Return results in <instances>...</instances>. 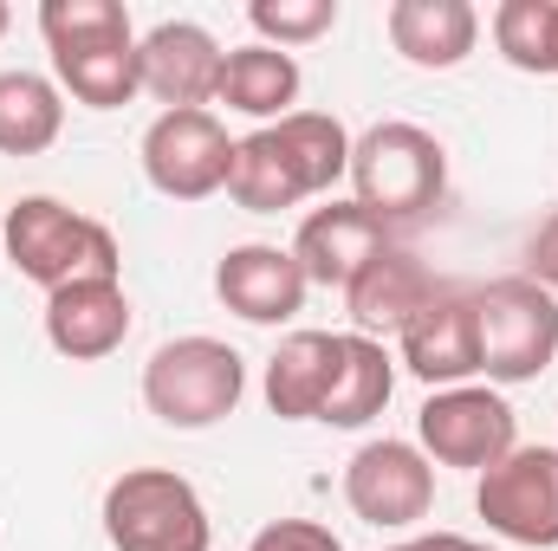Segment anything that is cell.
<instances>
[{
  "mask_svg": "<svg viewBox=\"0 0 558 551\" xmlns=\"http://www.w3.org/2000/svg\"><path fill=\"white\" fill-rule=\"evenodd\" d=\"M344 175H351V131L325 111H292L234 143L228 195L247 215H279L299 208L305 195H331Z\"/></svg>",
  "mask_w": 558,
  "mask_h": 551,
  "instance_id": "1",
  "label": "cell"
},
{
  "mask_svg": "<svg viewBox=\"0 0 558 551\" xmlns=\"http://www.w3.org/2000/svg\"><path fill=\"white\" fill-rule=\"evenodd\" d=\"M39 33L52 46L59 91H72L85 111H118L143 91L137 33L118 0H46Z\"/></svg>",
  "mask_w": 558,
  "mask_h": 551,
  "instance_id": "2",
  "label": "cell"
},
{
  "mask_svg": "<svg viewBox=\"0 0 558 551\" xmlns=\"http://www.w3.org/2000/svg\"><path fill=\"white\" fill-rule=\"evenodd\" d=\"M0 247L20 273L46 292L59 285H78V279H118L124 273V254H118V234L52 195H20L0 221Z\"/></svg>",
  "mask_w": 558,
  "mask_h": 551,
  "instance_id": "3",
  "label": "cell"
},
{
  "mask_svg": "<svg viewBox=\"0 0 558 551\" xmlns=\"http://www.w3.org/2000/svg\"><path fill=\"white\" fill-rule=\"evenodd\" d=\"M448 188V149L428 137L422 124H371L351 137V201L364 215L390 221H422Z\"/></svg>",
  "mask_w": 558,
  "mask_h": 551,
  "instance_id": "4",
  "label": "cell"
},
{
  "mask_svg": "<svg viewBox=\"0 0 558 551\" xmlns=\"http://www.w3.org/2000/svg\"><path fill=\"white\" fill-rule=\"evenodd\" d=\"M247 396V364L221 338H169L143 364V409L162 428H215L241 409Z\"/></svg>",
  "mask_w": 558,
  "mask_h": 551,
  "instance_id": "5",
  "label": "cell"
},
{
  "mask_svg": "<svg viewBox=\"0 0 558 551\" xmlns=\"http://www.w3.org/2000/svg\"><path fill=\"white\" fill-rule=\"evenodd\" d=\"M474 338H481V377L513 390L539 383L558 357V298L526 273L494 279L474 292Z\"/></svg>",
  "mask_w": 558,
  "mask_h": 551,
  "instance_id": "6",
  "label": "cell"
},
{
  "mask_svg": "<svg viewBox=\"0 0 558 551\" xmlns=\"http://www.w3.org/2000/svg\"><path fill=\"white\" fill-rule=\"evenodd\" d=\"M105 539L111 551H208L215 526L202 493L169 467H131L105 487Z\"/></svg>",
  "mask_w": 558,
  "mask_h": 551,
  "instance_id": "7",
  "label": "cell"
},
{
  "mask_svg": "<svg viewBox=\"0 0 558 551\" xmlns=\"http://www.w3.org/2000/svg\"><path fill=\"white\" fill-rule=\"evenodd\" d=\"M416 448L428 454V467L487 474L494 461H507L520 448V415L487 383H454V390H435L416 409Z\"/></svg>",
  "mask_w": 558,
  "mask_h": 551,
  "instance_id": "8",
  "label": "cell"
},
{
  "mask_svg": "<svg viewBox=\"0 0 558 551\" xmlns=\"http://www.w3.org/2000/svg\"><path fill=\"white\" fill-rule=\"evenodd\" d=\"M143 175L169 201H208L234 175V137L215 111H162L143 131Z\"/></svg>",
  "mask_w": 558,
  "mask_h": 551,
  "instance_id": "9",
  "label": "cell"
},
{
  "mask_svg": "<svg viewBox=\"0 0 558 551\" xmlns=\"http://www.w3.org/2000/svg\"><path fill=\"white\" fill-rule=\"evenodd\" d=\"M474 513L507 546H558V448H513L474 487Z\"/></svg>",
  "mask_w": 558,
  "mask_h": 551,
  "instance_id": "10",
  "label": "cell"
},
{
  "mask_svg": "<svg viewBox=\"0 0 558 551\" xmlns=\"http://www.w3.org/2000/svg\"><path fill=\"white\" fill-rule=\"evenodd\" d=\"M344 506L377 532H410L435 506V467L416 441H364L344 467Z\"/></svg>",
  "mask_w": 558,
  "mask_h": 551,
  "instance_id": "11",
  "label": "cell"
},
{
  "mask_svg": "<svg viewBox=\"0 0 558 551\" xmlns=\"http://www.w3.org/2000/svg\"><path fill=\"white\" fill-rule=\"evenodd\" d=\"M221 46L208 26L195 20H162L137 39V72L143 91L162 105V111H208L215 105V85H221Z\"/></svg>",
  "mask_w": 558,
  "mask_h": 551,
  "instance_id": "12",
  "label": "cell"
},
{
  "mask_svg": "<svg viewBox=\"0 0 558 551\" xmlns=\"http://www.w3.org/2000/svg\"><path fill=\"white\" fill-rule=\"evenodd\" d=\"M403 370L428 390H454L481 377V338H474V292L441 285L397 338Z\"/></svg>",
  "mask_w": 558,
  "mask_h": 551,
  "instance_id": "13",
  "label": "cell"
},
{
  "mask_svg": "<svg viewBox=\"0 0 558 551\" xmlns=\"http://www.w3.org/2000/svg\"><path fill=\"white\" fill-rule=\"evenodd\" d=\"M305 292H312V279L292 260V247L247 241V247H228L221 267H215V298L234 318H247V325H286V318H299Z\"/></svg>",
  "mask_w": 558,
  "mask_h": 551,
  "instance_id": "14",
  "label": "cell"
},
{
  "mask_svg": "<svg viewBox=\"0 0 558 551\" xmlns=\"http://www.w3.org/2000/svg\"><path fill=\"white\" fill-rule=\"evenodd\" d=\"M131 338V298L124 279H78L46 292V344L65 364H98Z\"/></svg>",
  "mask_w": 558,
  "mask_h": 551,
  "instance_id": "15",
  "label": "cell"
},
{
  "mask_svg": "<svg viewBox=\"0 0 558 551\" xmlns=\"http://www.w3.org/2000/svg\"><path fill=\"white\" fill-rule=\"evenodd\" d=\"M384 247H390V228L377 215H364L357 201H325V208L305 215V228L292 241V260L305 267L312 285H338L344 292Z\"/></svg>",
  "mask_w": 558,
  "mask_h": 551,
  "instance_id": "16",
  "label": "cell"
},
{
  "mask_svg": "<svg viewBox=\"0 0 558 551\" xmlns=\"http://www.w3.org/2000/svg\"><path fill=\"white\" fill-rule=\"evenodd\" d=\"M441 292V279L422 267L410 247H384L364 273L344 285V311L357 325V338H403V325Z\"/></svg>",
  "mask_w": 558,
  "mask_h": 551,
  "instance_id": "17",
  "label": "cell"
},
{
  "mask_svg": "<svg viewBox=\"0 0 558 551\" xmlns=\"http://www.w3.org/2000/svg\"><path fill=\"white\" fill-rule=\"evenodd\" d=\"M384 26H390V46L422 72H454L481 39V13L468 0H397Z\"/></svg>",
  "mask_w": 558,
  "mask_h": 551,
  "instance_id": "18",
  "label": "cell"
},
{
  "mask_svg": "<svg viewBox=\"0 0 558 551\" xmlns=\"http://www.w3.org/2000/svg\"><path fill=\"white\" fill-rule=\"evenodd\" d=\"M390 390H397L390 344L338 331V370H331V396H325L318 421L325 428H364V421H377V415L390 409Z\"/></svg>",
  "mask_w": 558,
  "mask_h": 551,
  "instance_id": "19",
  "label": "cell"
},
{
  "mask_svg": "<svg viewBox=\"0 0 558 551\" xmlns=\"http://www.w3.org/2000/svg\"><path fill=\"white\" fill-rule=\"evenodd\" d=\"M331 370H338V338L331 331H292L267 357V409L279 421H318L331 396Z\"/></svg>",
  "mask_w": 558,
  "mask_h": 551,
  "instance_id": "20",
  "label": "cell"
},
{
  "mask_svg": "<svg viewBox=\"0 0 558 551\" xmlns=\"http://www.w3.org/2000/svg\"><path fill=\"white\" fill-rule=\"evenodd\" d=\"M215 105H228V111H241L254 124L292 118V105H299V59L279 52V46H234L221 59Z\"/></svg>",
  "mask_w": 558,
  "mask_h": 551,
  "instance_id": "21",
  "label": "cell"
},
{
  "mask_svg": "<svg viewBox=\"0 0 558 551\" xmlns=\"http://www.w3.org/2000/svg\"><path fill=\"white\" fill-rule=\"evenodd\" d=\"M65 131V91L39 72H0V156H39Z\"/></svg>",
  "mask_w": 558,
  "mask_h": 551,
  "instance_id": "22",
  "label": "cell"
},
{
  "mask_svg": "<svg viewBox=\"0 0 558 551\" xmlns=\"http://www.w3.org/2000/svg\"><path fill=\"white\" fill-rule=\"evenodd\" d=\"M494 46L513 72L553 78L558 59V0H500L494 7Z\"/></svg>",
  "mask_w": 558,
  "mask_h": 551,
  "instance_id": "23",
  "label": "cell"
},
{
  "mask_svg": "<svg viewBox=\"0 0 558 551\" xmlns=\"http://www.w3.org/2000/svg\"><path fill=\"white\" fill-rule=\"evenodd\" d=\"M247 20H254L260 46L292 52V46H312V39H325L338 26V0H254Z\"/></svg>",
  "mask_w": 558,
  "mask_h": 551,
  "instance_id": "24",
  "label": "cell"
},
{
  "mask_svg": "<svg viewBox=\"0 0 558 551\" xmlns=\"http://www.w3.org/2000/svg\"><path fill=\"white\" fill-rule=\"evenodd\" d=\"M247 551H344V539L331 526H318V519H274V526L254 532Z\"/></svg>",
  "mask_w": 558,
  "mask_h": 551,
  "instance_id": "25",
  "label": "cell"
},
{
  "mask_svg": "<svg viewBox=\"0 0 558 551\" xmlns=\"http://www.w3.org/2000/svg\"><path fill=\"white\" fill-rule=\"evenodd\" d=\"M526 279L546 285V292L558 298V208L539 221V234H533V247H526Z\"/></svg>",
  "mask_w": 558,
  "mask_h": 551,
  "instance_id": "26",
  "label": "cell"
},
{
  "mask_svg": "<svg viewBox=\"0 0 558 551\" xmlns=\"http://www.w3.org/2000/svg\"><path fill=\"white\" fill-rule=\"evenodd\" d=\"M390 551H494V546L461 539V532H422V539H403V546H390Z\"/></svg>",
  "mask_w": 558,
  "mask_h": 551,
  "instance_id": "27",
  "label": "cell"
},
{
  "mask_svg": "<svg viewBox=\"0 0 558 551\" xmlns=\"http://www.w3.org/2000/svg\"><path fill=\"white\" fill-rule=\"evenodd\" d=\"M7 20H13V13H7V7H0V33H7Z\"/></svg>",
  "mask_w": 558,
  "mask_h": 551,
  "instance_id": "28",
  "label": "cell"
},
{
  "mask_svg": "<svg viewBox=\"0 0 558 551\" xmlns=\"http://www.w3.org/2000/svg\"><path fill=\"white\" fill-rule=\"evenodd\" d=\"M553 78H558V59H553Z\"/></svg>",
  "mask_w": 558,
  "mask_h": 551,
  "instance_id": "29",
  "label": "cell"
}]
</instances>
